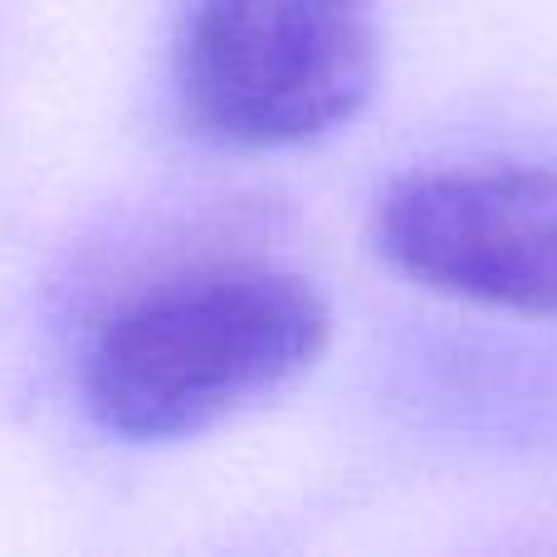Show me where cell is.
<instances>
[{
    "label": "cell",
    "mask_w": 557,
    "mask_h": 557,
    "mask_svg": "<svg viewBox=\"0 0 557 557\" xmlns=\"http://www.w3.org/2000/svg\"><path fill=\"white\" fill-rule=\"evenodd\" d=\"M327 337L313 278L260 260L191 264L147 278L88 327L78 386L108 435L182 441L294 386Z\"/></svg>",
    "instance_id": "obj_1"
},
{
    "label": "cell",
    "mask_w": 557,
    "mask_h": 557,
    "mask_svg": "<svg viewBox=\"0 0 557 557\" xmlns=\"http://www.w3.org/2000/svg\"><path fill=\"white\" fill-rule=\"evenodd\" d=\"M382 74V0H191L172 54L182 123L235 152L347 127Z\"/></svg>",
    "instance_id": "obj_2"
},
{
    "label": "cell",
    "mask_w": 557,
    "mask_h": 557,
    "mask_svg": "<svg viewBox=\"0 0 557 557\" xmlns=\"http://www.w3.org/2000/svg\"><path fill=\"white\" fill-rule=\"evenodd\" d=\"M376 250L435 294L557 318V162L416 172L376 206Z\"/></svg>",
    "instance_id": "obj_3"
}]
</instances>
